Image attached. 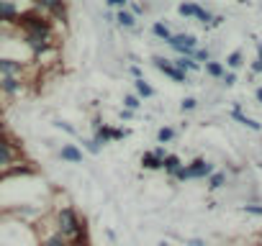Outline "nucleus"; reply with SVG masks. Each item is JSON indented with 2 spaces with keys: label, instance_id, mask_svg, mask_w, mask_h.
I'll use <instances>...</instances> for the list:
<instances>
[{
  "label": "nucleus",
  "instance_id": "14",
  "mask_svg": "<svg viewBox=\"0 0 262 246\" xmlns=\"http://www.w3.org/2000/svg\"><path fill=\"white\" fill-rule=\"evenodd\" d=\"M162 169H165V172H170V175H175V172L180 169V159H178L175 154H167V157L162 159Z\"/></svg>",
  "mask_w": 262,
  "mask_h": 246
},
{
  "label": "nucleus",
  "instance_id": "11",
  "mask_svg": "<svg viewBox=\"0 0 262 246\" xmlns=\"http://www.w3.org/2000/svg\"><path fill=\"white\" fill-rule=\"evenodd\" d=\"M62 159L77 164V162H82V152H80L75 144H67V146H62Z\"/></svg>",
  "mask_w": 262,
  "mask_h": 246
},
{
  "label": "nucleus",
  "instance_id": "10",
  "mask_svg": "<svg viewBox=\"0 0 262 246\" xmlns=\"http://www.w3.org/2000/svg\"><path fill=\"white\" fill-rule=\"evenodd\" d=\"M116 21H118V26H123V29H134V26H137V16L131 13V11H126V8H121V11L116 13Z\"/></svg>",
  "mask_w": 262,
  "mask_h": 246
},
{
  "label": "nucleus",
  "instance_id": "9",
  "mask_svg": "<svg viewBox=\"0 0 262 246\" xmlns=\"http://www.w3.org/2000/svg\"><path fill=\"white\" fill-rule=\"evenodd\" d=\"M24 67H21V62H16V59H0V75L3 77H13V75H18Z\"/></svg>",
  "mask_w": 262,
  "mask_h": 246
},
{
  "label": "nucleus",
  "instance_id": "27",
  "mask_svg": "<svg viewBox=\"0 0 262 246\" xmlns=\"http://www.w3.org/2000/svg\"><path fill=\"white\" fill-rule=\"evenodd\" d=\"M85 146H88V152H90V154H98V152H100V146L95 144V139H93V141H85Z\"/></svg>",
  "mask_w": 262,
  "mask_h": 246
},
{
  "label": "nucleus",
  "instance_id": "18",
  "mask_svg": "<svg viewBox=\"0 0 262 246\" xmlns=\"http://www.w3.org/2000/svg\"><path fill=\"white\" fill-rule=\"evenodd\" d=\"M172 64H175V67H178L180 72H188V69H198V64H195V62H193L190 57H180V59H175Z\"/></svg>",
  "mask_w": 262,
  "mask_h": 246
},
{
  "label": "nucleus",
  "instance_id": "1",
  "mask_svg": "<svg viewBox=\"0 0 262 246\" xmlns=\"http://www.w3.org/2000/svg\"><path fill=\"white\" fill-rule=\"evenodd\" d=\"M57 233H62L67 241H77L85 233V226H82L80 215L75 213V208H62L57 213Z\"/></svg>",
  "mask_w": 262,
  "mask_h": 246
},
{
  "label": "nucleus",
  "instance_id": "25",
  "mask_svg": "<svg viewBox=\"0 0 262 246\" xmlns=\"http://www.w3.org/2000/svg\"><path fill=\"white\" fill-rule=\"evenodd\" d=\"M224 182H226V177H224L221 172H216V175H211V180H208V187H213V190H216V187H221Z\"/></svg>",
  "mask_w": 262,
  "mask_h": 246
},
{
  "label": "nucleus",
  "instance_id": "12",
  "mask_svg": "<svg viewBox=\"0 0 262 246\" xmlns=\"http://www.w3.org/2000/svg\"><path fill=\"white\" fill-rule=\"evenodd\" d=\"M142 167H144V169H162V159H160L155 152H147V154L142 157Z\"/></svg>",
  "mask_w": 262,
  "mask_h": 246
},
{
  "label": "nucleus",
  "instance_id": "2",
  "mask_svg": "<svg viewBox=\"0 0 262 246\" xmlns=\"http://www.w3.org/2000/svg\"><path fill=\"white\" fill-rule=\"evenodd\" d=\"M16 23L26 31V36H29V39L47 41V39H49V34H52V23H49L44 16H39V13H21V18H18Z\"/></svg>",
  "mask_w": 262,
  "mask_h": 246
},
{
  "label": "nucleus",
  "instance_id": "23",
  "mask_svg": "<svg viewBox=\"0 0 262 246\" xmlns=\"http://www.w3.org/2000/svg\"><path fill=\"white\" fill-rule=\"evenodd\" d=\"M123 105H126V110H137L142 103H139L137 95H126V97H123Z\"/></svg>",
  "mask_w": 262,
  "mask_h": 246
},
{
  "label": "nucleus",
  "instance_id": "7",
  "mask_svg": "<svg viewBox=\"0 0 262 246\" xmlns=\"http://www.w3.org/2000/svg\"><path fill=\"white\" fill-rule=\"evenodd\" d=\"M213 172V167L206 162V159H195L190 167H188V177H208Z\"/></svg>",
  "mask_w": 262,
  "mask_h": 246
},
{
  "label": "nucleus",
  "instance_id": "33",
  "mask_svg": "<svg viewBox=\"0 0 262 246\" xmlns=\"http://www.w3.org/2000/svg\"><path fill=\"white\" fill-rule=\"evenodd\" d=\"M249 246H262V243H249Z\"/></svg>",
  "mask_w": 262,
  "mask_h": 246
},
{
  "label": "nucleus",
  "instance_id": "32",
  "mask_svg": "<svg viewBox=\"0 0 262 246\" xmlns=\"http://www.w3.org/2000/svg\"><path fill=\"white\" fill-rule=\"evenodd\" d=\"M257 100L262 103V87H257Z\"/></svg>",
  "mask_w": 262,
  "mask_h": 246
},
{
  "label": "nucleus",
  "instance_id": "5",
  "mask_svg": "<svg viewBox=\"0 0 262 246\" xmlns=\"http://www.w3.org/2000/svg\"><path fill=\"white\" fill-rule=\"evenodd\" d=\"M13 159H16V149H13V144H11L6 136H0V167L13 164Z\"/></svg>",
  "mask_w": 262,
  "mask_h": 246
},
{
  "label": "nucleus",
  "instance_id": "4",
  "mask_svg": "<svg viewBox=\"0 0 262 246\" xmlns=\"http://www.w3.org/2000/svg\"><path fill=\"white\" fill-rule=\"evenodd\" d=\"M155 67H157L160 72H165L167 77H172L175 82H188V75H185V72H180L172 62H167V59H162V57H155Z\"/></svg>",
  "mask_w": 262,
  "mask_h": 246
},
{
  "label": "nucleus",
  "instance_id": "24",
  "mask_svg": "<svg viewBox=\"0 0 262 246\" xmlns=\"http://www.w3.org/2000/svg\"><path fill=\"white\" fill-rule=\"evenodd\" d=\"M226 64H229L231 69H236V67L242 64V52H231V54H229V59H226Z\"/></svg>",
  "mask_w": 262,
  "mask_h": 246
},
{
  "label": "nucleus",
  "instance_id": "34",
  "mask_svg": "<svg viewBox=\"0 0 262 246\" xmlns=\"http://www.w3.org/2000/svg\"><path fill=\"white\" fill-rule=\"evenodd\" d=\"M0 129H3V126H0Z\"/></svg>",
  "mask_w": 262,
  "mask_h": 246
},
{
  "label": "nucleus",
  "instance_id": "31",
  "mask_svg": "<svg viewBox=\"0 0 262 246\" xmlns=\"http://www.w3.org/2000/svg\"><path fill=\"white\" fill-rule=\"evenodd\" d=\"M188 246H206V241H203V238H190Z\"/></svg>",
  "mask_w": 262,
  "mask_h": 246
},
{
  "label": "nucleus",
  "instance_id": "6",
  "mask_svg": "<svg viewBox=\"0 0 262 246\" xmlns=\"http://www.w3.org/2000/svg\"><path fill=\"white\" fill-rule=\"evenodd\" d=\"M16 18H18V8H16L13 0H0V21L13 23Z\"/></svg>",
  "mask_w": 262,
  "mask_h": 246
},
{
  "label": "nucleus",
  "instance_id": "20",
  "mask_svg": "<svg viewBox=\"0 0 262 246\" xmlns=\"http://www.w3.org/2000/svg\"><path fill=\"white\" fill-rule=\"evenodd\" d=\"M137 92H139L142 97H152V95H155V90H152V85H149V82H144L142 77L137 80Z\"/></svg>",
  "mask_w": 262,
  "mask_h": 246
},
{
  "label": "nucleus",
  "instance_id": "22",
  "mask_svg": "<svg viewBox=\"0 0 262 246\" xmlns=\"http://www.w3.org/2000/svg\"><path fill=\"white\" fill-rule=\"evenodd\" d=\"M157 139H160V144H167V141H172V139H175V131L165 126V129H160V131H157Z\"/></svg>",
  "mask_w": 262,
  "mask_h": 246
},
{
  "label": "nucleus",
  "instance_id": "16",
  "mask_svg": "<svg viewBox=\"0 0 262 246\" xmlns=\"http://www.w3.org/2000/svg\"><path fill=\"white\" fill-rule=\"evenodd\" d=\"M234 118H236L239 123H244L247 129H252V131H259V123H257V120H252V118H247V115H244L239 108H234Z\"/></svg>",
  "mask_w": 262,
  "mask_h": 246
},
{
  "label": "nucleus",
  "instance_id": "15",
  "mask_svg": "<svg viewBox=\"0 0 262 246\" xmlns=\"http://www.w3.org/2000/svg\"><path fill=\"white\" fill-rule=\"evenodd\" d=\"M41 246H72L62 233H52V236H47L44 241H41Z\"/></svg>",
  "mask_w": 262,
  "mask_h": 246
},
{
  "label": "nucleus",
  "instance_id": "21",
  "mask_svg": "<svg viewBox=\"0 0 262 246\" xmlns=\"http://www.w3.org/2000/svg\"><path fill=\"white\" fill-rule=\"evenodd\" d=\"M206 72H208L211 77H224V67H221L219 62H206Z\"/></svg>",
  "mask_w": 262,
  "mask_h": 246
},
{
  "label": "nucleus",
  "instance_id": "26",
  "mask_svg": "<svg viewBox=\"0 0 262 246\" xmlns=\"http://www.w3.org/2000/svg\"><path fill=\"white\" fill-rule=\"evenodd\" d=\"M195 105H198V100H195V97H185V100H183V105H180V108H183V110H193V108H195Z\"/></svg>",
  "mask_w": 262,
  "mask_h": 246
},
{
  "label": "nucleus",
  "instance_id": "30",
  "mask_svg": "<svg viewBox=\"0 0 262 246\" xmlns=\"http://www.w3.org/2000/svg\"><path fill=\"white\" fill-rule=\"evenodd\" d=\"M128 0H108V6H118V8H126Z\"/></svg>",
  "mask_w": 262,
  "mask_h": 246
},
{
  "label": "nucleus",
  "instance_id": "13",
  "mask_svg": "<svg viewBox=\"0 0 262 246\" xmlns=\"http://www.w3.org/2000/svg\"><path fill=\"white\" fill-rule=\"evenodd\" d=\"M0 90L8 92V95H13V92L21 90V82H18L16 77H0Z\"/></svg>",
  "mask_w": 262,
  "mask_h": 246
},
{
  "label": "nucleus",
  "instance_id": "3",
  "mask_svg": "<svg viewBox=\"0 0 262 246\" xmlns=\"http://www.w3.org/2000/svg\"><path fill=\"white\" fill-rule=\"evenodd\" d=\"M175 52H180L183 57H193L195 54V46H198V39L193 34H172V39L167 41Z\"/></svg>",
  "mask_w": 262,
  "mask_h": 246
},
{
  "label": "nucleus",
  "instance_id": "29",
  "mask_svg": "<svg viewBox=\"0 0 262 246\" xmlns=\"http://www.w3.org/2000/svg\"><path fill=\"white\" fill-rule=\"evenodd\" d=\"M57 126H59V129H64L67 134H75V129L70 126V123H62V120H57Z\"/></svg>",
  "mask_w": 262,
  "mask_h": 246
},
{
  "label": "nucleus",
  "instance_id": "8",
  "mask_svg": "<svg viewBox=\"0 0 262 246\" xmlns=\"http://www.w3.org/2000/svg\"><path fill=\"white\" fill-rule=\"evenodd\" d=\"M34 3L54 16H64V0H34Z\"/></svg>",
  "mask_w": 262,
  "mask_h": 246
},
{
  "label": "nucleus",
  "instance_id": "28",
  "mask_svg": "<svg viewBox=\"0 0 262 246\" xmlns=\"http://www.w3.org/2000/svg\"><path fill=\"white\" fill-rule=\"evenodd\" d=\"M244 210L247 213H254V215H262V208L259 205H244Z\"/></svg>",
  "mask_w": 262,
  "mask_h": 246
},
{
  "label": "nucleus",
  "instance_id": "19",
  "mask_svg": "<svg viewBox=\"0 0 262 246\" xmlns=\"http://www.w3.org/2000/svg\"><path fill=\"white\" fill-rule=\"evenodd\" d=\"M152 31H155V36H157V39H162V41H170V39H172V34H170V29H167L165 23H155V29H152Z\"/></svg>",
  "mask_w": 262,
  "mask_h": 246
},
{
  "label": "nucleus",
  "instance_id": "17",
  "mask_svg": "<svg viewBox=\"0 0 262 246\" xmlns=\"http://www.w3.org/2000/svg\"><path fill=\"white\" fill-rule=\"evenodd\" d=\"M178 11H180V16H185V18H195V16L201 13V8H198L195 3H183Z\"/></svg>",
  "mask_w": 262,
  "mask_h": 246
}]
</instances>
